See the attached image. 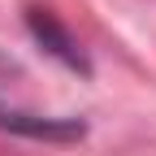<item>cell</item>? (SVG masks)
I'll use <instances>...</instances> for the list:
<instances>
[{"mask_svg":"<svg viewBox=\"0 0 156 156\" xmlns=\"http://www.w3.org/2000/svg\"><path fill=\"white\" fill-rule=\"evenodd\" d=\"M26 26H30V35H35V39H39V44H44L52 56H61L69 69H83V74H87V61H83V52H78L74 35H69L61 22H56L48 9H26Z\"/></svg>","mask_w":156,"mask_h":156,"instance_id":"7a4b0ae2","label":"cell"},{"mask_svg":"<svg viewBox=\"0 0 156 156\" xmlns=\"http://www.w3.org/2000/svg\"><path fill=\"white\" fill-rule=\"evenodd\" d=\"M0 126L26 139H83V122L78 117H39V113H22V108H5L0 104Z\"/></svg>","mask_w":156,"mask_h":156,"instance_id":"6da1fadb","label":"cell"}]
</instances>
